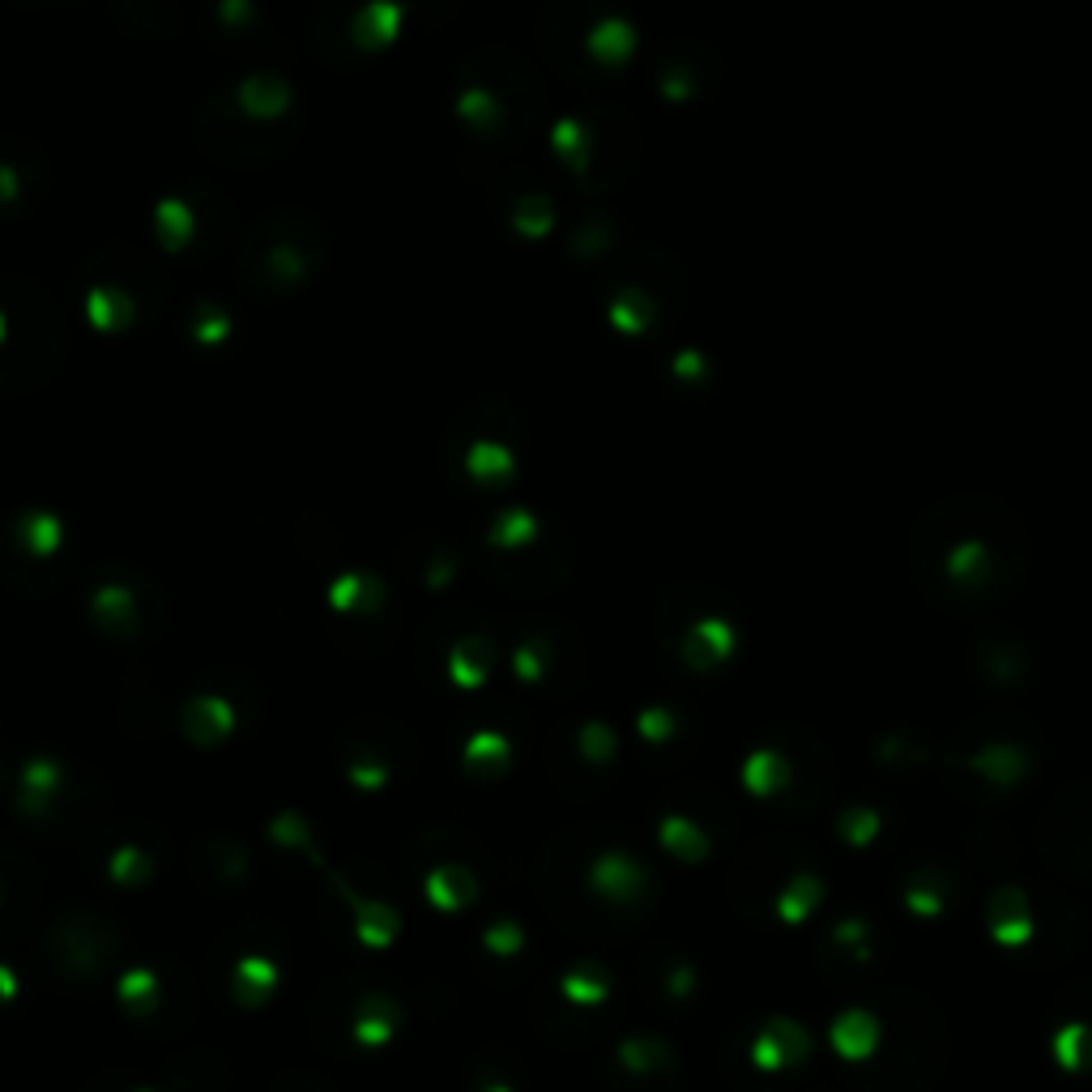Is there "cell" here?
Wrapping results in <instances>:
<instances>
[{
	"label": "cell",
	"instance_id": "1",
	"mask_svg": "<svg viewBox=\"0 0 1092 1092\" xmlns=\"http://www.w3.org/2000/svg\"><path fill=\"white\" fill-rule=\"evenodd\" d=\"M321 257H325V231L299 209H277L248 231L239 248V273L248 286L290 290L308 282Z\"/></svg>",
	"mask_w": 1092,
	"mask_h": 1092
},
{
	"label": "cell",
	"instance_id": "2",
	"mask_svg": "<svg viewBox=\"0 0 1092 1092\" xmlns=\"http://www.w3.org/2000/svg\"><path fill=\"white\" fill-rule=\"evenodd\" d=\"M290 81L273 68H257L248 73L239 86H235V107L248 116V120H277L286 107H290Z\"/></svg>",
	"mask_w": 1092,
	"mask_h": 1092
},
{
	"label": "cell",
	"instance_id": "3",
	"mask_svg": "<svg viewBox=\"0 0 1092 1092\" xmlns=\"http://www.w3.org/2000/svg\"><path fill=\"white\" fill-rule=\"evenodd\" d=\"M474 77V73H470ZM508 99L486 81V77H474L466 90H461V99H457V116L466 120V129L474 136H495L504 129V120H508Z\"/></svg>",
	"mask_w": 1092,
	"mask_h": 1092
},
{
	"label": "cell",
	"instance_id": "4",
	"mask_svg": "<svg viewBox=\"0 0 1092 1092\" xmlns=\"http://www.w3.org/2000/svg\"><path fill=\"white\" fill-rule=\"evenodd\" d=\"M402 30V4L398 0H367L354 17H350V43L363 52H380L398 39Z\"/></svg>",
	"mask_w": 1092,
	"mask_h": 1092
},
{
	"label": "cell",
	"instance_id": "5",
	"mask_svg": "<svg viewBox=\"0 0 1092 1092\" xmlns=\"http://www.w3.org/2000/svg\"><path fill=\"white\" fill-rule=\"evenodd\" d=\"M86 316H90L94 329L116 334V329L133 325L136 303L125 286H90V295H86Z\"/></svg>",
	"mask_w": 1092,
	"mask_h": 1092
},
{
	"label": "cell",
	"instance_id": "6",
	"mask_svg": "<svg viewBox=\"0 0 1092 1092\" xmlns=\"http://www.w3.org/2000/svg\"><path fill=\"white\" fill-rule=\"evenodd\" d=\"M116 13L133 26L136 35H171L180 26V9L171 0H120Z\"/></svg>",
	"mask_w": 1092,
	"mask_h": 1092
},
{
	"label": "cell",
	"instance_id": "7",
	"mask_svg": "<svg viewBox=\"0 0 1092 1092\" xmlns=\"http://www.w3.org/2000/svg\"><path fill=\"white\" fill-rule=\"evenodd\" d=\"M193 209L184 202H158L154 205V231H158V244L167 252H180L193 244Z\"/></svg>",
	"mask_w": 1092,
	"mask_h": 1092
},
{
	"label": "cell",
	"instance_id": "8",
	"mask_svg": "<svg viewBox=\"0 0 1092 1092\" xmlns=\"http://www.w3.org/2000/svg\"><path fill=\"white\" fill-rule=\"evenodd\" d=\"M555 150L568 158V167H572L576 176H585V167H589V150H594V136L581 129V120H559V125H555Z\"/></svg>",
	"mask_w": 1092,
	"mask_h": 1092
},
{
	"label": "cell",
	"instance_id": "9",
	"mask_svg": "<svg viewBox=\"0 0 1092 1092\" xmlns=\"http://www.w3.org/2000/svg\"><path fill=\"white\" fill-rule=\"evenodd\" d=\"M226 722H231V713H226L222 700H197V704H188V713H184V726H188L193 739H202V743L226 734Z\"/></svg>",
	"mask_w": 1092,
	"mask_h": 1092
},
{
	"label": "cell",
	"instance_id": "10",
	"mask_svg": "<svg viewBox=\"0 0 1092 1092\" xmlns=\"http://www.w3.org/2000/svg\"><path fill=\"white\" fill-rule=\"evenodd\" d=\"M512 226L521 235H530V239H543L546 231L555 226V205L546 202V197H521L517 209H512Z\"/></svg>",
	"mask_w": 1092,
	"mask_h": 1092
},
{
	"label": "cell",
	"instance_id": "11",
	"mask_svg": "<svg viewBox=\"0 0 1092 1092\" xmlns=\"http://www.w3.org/2000/svg\"><path fill=\"white\" fill-rule=\"evenodd\" d=\"M470 474L482 478V482H495V478H504L512 470V457H508V448L504 444H495V440H478L474 448H470Z\"/></svg>",
	"mask_w": 1092,
	"mask_h": 1092
},
{
	"label": "cell",
	"instance_id": "12",
	"mask_svg": "<svg viewBox=\"0 0 1092 1092\" xmlns=\"http://www.w3.org/2000/svg\"><path fill=\"white\" fill-rule=\"evenodd\" d=\"M627 43H632V30H627L623 22H598V26L589 30V52H594L598 61H607V65H614V61L627 52Z\"/></svg>",
	"mask_w": 1092,
	"mask_h": 1092
},
{
	"label": "cell",
	"instance_id": "13",
	"mask_svg": "<svg viewBox=\"0 0 1092 1092\" xmlns=\"http://www.w3.org/2000/svg\"><path fill=\"white\" fill-rule=\"evenodd\" d=\"M218 17L226 30H248L257 22V4L252 0H218Z\"/></svg>",
	"mask_w": 1092,
	"mask_h": 1092
},
{
	"label": "cell",
	"instance_id": "14",
	"mask_svg": "<svg viewBox=\"0 0 1092 1092\" xmlns=\"http://www.w3.org/2000/svg\"><path fill=\"white\" fill-rule=\"evenodd\" d=\"M231 334V321L222 316V312H213V308H205L202 316L193 321V338L205 341V346H213V341H226Z\"/></svg>",
	"mask_w": 1092,
	"mask_h": 1092
},
{
	"label": "cell",
	"instance_id": "15",
	"mask_svg": "<svg viewBox=\"0 0 1092 1092\" xmlns=\"http://www.w3.org/2000/svg\"><path fill=\"white\" fill-rule=\"evenodd\" d=\"M22 538H30L35 550H52L56 538H61V525H56L52 517H30V521H26V530H22Z\"/></svg>",
	"mask_w": 1092,
	"mask_h": 1092
},
{
	"label": "cell",
	"instance_id": "16",
	"mask_svg": "<svg viewBox=\"0 0 1092 1092\" xmlns=\"http://www.w3.org/2000/svg\"><path fill=\"white\" fill-rule=\"evenodd\" d=\"M534 534V517L530 512H508L495 530V543H525Z\"/></svg>",
	"mask_w": 1092,
	"mask_h": 1092
},
{
	"label": "cell",
	"instance_id": "17",
	"mask_svg": "<svg viewBox=\"0 0 1092 1092\" xmlns=\"http://www.w3.org/2000/svg\"><path fill=\"white\" fill-rule=\"evenodd\" d=\"M22 197V171L13 162H0V209Z\"/></svg>",
	"mask_w": 1092,
	"mask_h": 1092
},
{
	"label": "cell",
	"instance_id": "18",
	"mask_svg": "<svg viewBox=\"0 0 1092 1092\" xmlns=\"http://www.w3.org/2000/svg\"><path fill=\"white\" fill-rule=\"evenodd\" d=\"M491 948H499V952L517 948V931H512V926H499V931H491Z\"/></svg>",
	"mask_w": 1092,
	"mask_h": 1092
},
{
	"label": "cell",
	"instance_id": "19",
	"mask_svg": "<svg viewBox=\"0 0 1092 1092\" xmlns=\"http://www.w3.org/2000/svg\"><path fill=\"white\" fill-rule=\"evenodd\" d=\"M0 338H4V316H0Z\"/></svg>",
	"mask_w": 1092,
	"mask_h": 1092
}]
</instances>
